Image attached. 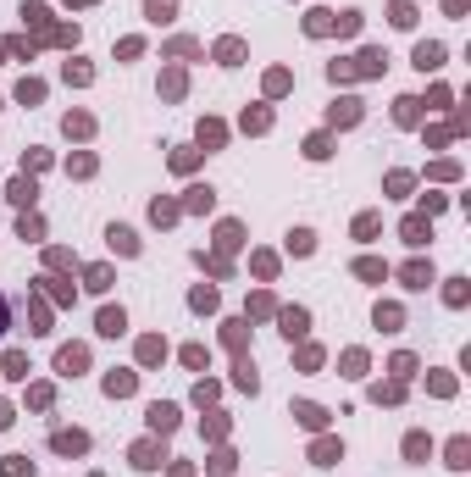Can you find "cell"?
Returning <instances> with one entry per match:
<instances>
[{"label": "cell", "instance_id": "cell-1", "mask_svg": "<svg viewBox=\"0 0 471 477\" xmlns=\"http://www.w3.org/2000/svg\"><path fill=\"white\" fill-rule=\"evenodd\" d=\"M83 366H89V350H83V344H61V350H56V372H61V378H78Z\"/></svg>", "mask_w": 471, "mask_h": 477}, {"label": "cell", "instance_id": "cell-2", "mask_svg": "<svg viewBox=\"0 0 471 477\" xmlns=\"http://www.w3.org/2000/svg\"><path fill=\"white\" fill-rule=\"evenodd\" d=\"M161 461H166V450H161L156 439H145V444H133V467H139V472H156Z\"/></svg>", "mask_w": 471, "mask_h": 477}, {"label": "cell", "instance_id": "cell-3", "mask_svg": "<svg viewBox=\"0 0 471 477\" xmlns=\"http://www.w3.org/2000/svg\"><path fill=\"white\" fill-rule=\"evenodd\" d=\"M94 327H100L106 339H117V333H128V311H122V306H106V311H100V322H94Z\"/></svg>", "mask_w": 471, "mask_h": 477}, {"label": "cell", "instance_id": "cell-4", "mask_svg": "<svg viewBox=\"0 0 471 477\" xmlns=\"http://www.w3.org/2000/svg\"><path fill=\"white\" fill-rule=\"evenodd\" d=\"M399 278H405V289H427V283H433V261H410Z\"/></svg>", "mask_w": 471, "mask_h": 477}, {"label": "cell", "instance_id": "cell-5", "mask_svg": "<svg viewBox=\"0 0 471 477\" xmlns=\"http://www.w3.org/2000/svg\"><path fill=\"white\" fill-rule=\"evenodd\" d=\"M277 322H283V333H289V339H300V333L311 327V317H305L300 306H289V311H277Z\"/></svg>", "mask_w": 471, "mask_h": 477}, {"label": "cell", "instance_id": "cell-6", "mask_svg": "<svg viewBox=\"0 0 471 477\" xmlns=\"http://www.w3.org/2000/svg\"><path fill=\"white\" fill-rule=\"evenodd\" d=\"M133 389H139V378H133V372H111V378H106V394H111V399L133 394Z\"/></svg>", "mask_w": 471, "mask_h": 477}, {"label": "cell", "instance_id": "cell-7", "mask_svg": "<svg viewBox=\"0 0 471 477\" xmlns=\"http://www.w3.org/2000/svg\"><path fill=\"white\" fill-rule=\"evenodd\" d=\"M233 383H238V389H249V394L261 389V378H255V361H249V355H238V366H233Z\"/></svg>", "mask_w": 471, "mask_h": 477}, {"label": "cell", "instance_id": "cell-8", "mask_svg": "<svg viewBox=\"0 0 471 477\" xmlns=\"http://www.w3.org/2000/svg\"><path fill=\"white\" fill-rule=\"evenodd\" d=\"M294 416H300V427H327V411L311 405V399H300V405H294Z\"/></svg>", "mask_w": 471, "mask_h": 477}, {"label": "cell", "instance_id": "cell-9", "mask_svg": "<svg viewBox=\"0 0 471 477\" xmlns=\"http://www.w3.org/2000/svg\"><path fill=\"white\" fill-rule=\"evenodd\" d=\"M50 444H56L61 455H83V450H89V433H56Z\"/></svg>", "mask_w": 471, "mask_h": 477}, {"label": "cell", "instance_id": "cell-10", "mask_svg": "<svg viewBox=\"0 0 471 477\" xmlns=\"http://www.w3.org/2000/svg\"><path fill=\"white\" fill-rule=\"evenodd\" d=\"M399 234H405V244H427L433 228H427V217H405V228H399Z\"/></svg>", "mask_w": 471, "mask_h": 477}, {"label": "cell", "instance_id": "cell-11", "mask_svg": "<svg viewBox=\"0 0 471 477\" xmlns=\"http://www.w3.org/2000/svg\"><path fill=\"white\" fill-rule=\"evenodd\" d=\"M150 427L156 433H172L177 427V405H150Z\"/></svg>", "mask_w": 471, "mask_h": 477}, {"label": "cell", "instance_id": "cell-12", "mask_svg": "<svg viewBox=\"0 0 471 477\" xmlns=\"http://www.w3.org/2000/svg\"><path fill=\"white\" fill-rule=\"evenodd\" d=\"M416 67H421V73L444 67V45H416Z\"/></svg>", "mask_w": 471, "mask_h": 477}, {"label": "cell", "instance_id": "cell-13", "mask_svg": "<svg viewBox=\"0 0 471 477\" xmlns=\"http://www.w3.org/2000/svg\"><path fill=\"white\" fill-rule=\"evenodd\" d=\"M349 122H361V100H338L333 106V128H349Z\"/></svg>", "mask_w": 471, "mask_h": 477}, {"label": "cell", "instance_id": "cell-14", "mask_svg": "<svg viewBox=\"0 0 471 477\" xmlns=\"http://www.w3.org/2000/svg\"><path fill=\"white\" fill-rule=\"evenodd\" d=\"M111 250H122V255H139V239H133V228H111Z\"/></svg>", "mask_w": 471, "mask_h": 477}, {"label": "cell", "instance_id": "cell-15", "mask_svg": "<svg viewBox=\"0 0 471 477\" xmlns=\"http://www.w3.org/2000/svg\"><path fill=\"white\" fill-rule=\"evenodd\" d=\"M449 467H455V472L471 467V439H449Z\"/></svg>", "mask_w": 471, "mask_h": 477}, {"label": "cell", "instance_id": "cell-16", "mask_svg": "<svg viewBox=\"0 0 471 477\" xmlns=\"http://www.w3.org/2000/svg\"><path fill=\"white\" fill-rule=\"evenodd\" d=\"M183 206H189V211H211V206H217V194H211V189H205V183H194V189H189V200H183Z\"/></svg>", "mask_w": 471, "mask_h": 477}, {"label": "cell", "instance_id": "cell-17", "mask_svg": "<svg viewBox=\"0 0 471 477\" xmlns=\"http://www.w3.org/2000/svg\"><path fill=\"white\" fill-rule=\"evenodd\" d=\"M355 272H361L366 283H383V278H389V261H372V255H366V261H355Z\"/></svg>", "mask_w": 471, "mask_h": 477}, {"label": "cell", "instance_id": "cell-18", "mask_svg": "<svg viewBox=\"0 0 471 477\" xmlns=\"http://www.w3.org/2000/svg\"><path fill=\"white\" fill-rule=\"evenodd\" d=\"M405 455H410V461H427V455H433V439H427V433H410V439H405Z\"/></svg>", "mask_w": 471, "mask_h": 477}, {"label": "cell", "instance_id": "cell-19", "mask_svg": "<svg viewBox=\"0 0 471 477\" xmlns=\"http://www.w3.org/2000/svg\"><path fill=\"white\" fill-rule=\"evenodd\" d=\"M311 461H316V467H333V461H338V439H316Z\"/></svg>", "mask_w": 471, "mask_h": 477}, {"label": "cell", "instance_id": "cell-20", "mask_svg": "<svg viewBox=\"0 0 471 477\" xmlns=\"http://www.w3.org/2000/svg\"><path fill=\"white\" fill-rule=\"evenodd\" d=\"M217 62H222V67H238V62H244V45H238V39H222V45H217Z\"/></svg>", "mask_w": 471, "mask_h": 477}, {"label": "cell", "instance_id": "cell-21", "mask_svg": "<svg viewBox=\"0 0 471 477\" xmlns=\"http://www.w3.org/2000/svg\"><path fill=\"white\" fill-rule=\"evenodd\" d=\"M289 250H294V255H311V250H316V234H311V228H294V234H289Z\"/></svg>", "mask_w": 471, "mask_h": 477}, {"label": "cell", "instance_id": "cell-22", "mask_svg": "<svg viewBox=\"0 0 471 477\" xmlns=\"http://www.w3.org/2000/svg\"><path fill=\"white\" fill-rule=\"evenodd\" d=\"M6 194H11L17 206H34V194H39V189H34L28 178H11V189H6Z\"/></svg>", "mask_w": 471, "mask_h": 477}, {"label": "cell", "instance_id": "cell-23", "mask_svg": "<svg viewBox=\"0 0 471 477\" xmlns=\"http://www.w3.org/2000/svg\"><path fill=\"white\" fill-rule=\"evenodd\" d=\"M217 244H222V250H238V244H244V228H238V222H222V228H217Z\"/></svg>", "mask_w": 471, "mask_h": 477}, {"label": "cell", "instance_id": "cell-24", "mask_svg": "<svg viewBox=\"0 0 471 477\" xmlns=\"http://www.w3.org/2000/svg\"><path fill=\"white\" fill-rule=\"evenodd\" d=\"M399 322H405L399 306H377V327H383V333H399Z\"/></svg>", "mask_w": 471, "mask_h": 477}, {"label": "cell", "instance_id": "cell-25", "mask_svg": "<svg viewBox=\"0 0 471 477\" xmlns=\"http://www.w3.org/2000/svg\"><path fill=\"white\" fill-rule=\"evenodd\" d=\"M389 17H393V28H410V22H416V6H410V0H393Z\"/></svg>", "mask_w": 471, "mask_h": 477}, {"label": "cell", "instance_id": "cell-26", "mask_svg": "<svg viewBox=\"0 0 471 477\" xmlns=\"http://www.w3.org/2000/svg\"><path fill=\"white\" fill-rule=\"evenodd\" d=\"M145 11H150V22H172L177 0H145Z\"/></svg>", "mask_w": 471, "mask_h": 477}, {"label": "cell", "instance_id": "cell-27", "mask_svg": "<svg viewBox=\"0 0 471 477\" xmlns=\"http://www.w3.org/2000/svg\"><path fill=\"white\" fill-rule=\"evenodd\" d=\"M393 117H399V122H405V128H410V122H416V117H421V100H410V94H405V100H399V106H393Z\"/></svg>", "mask_w": 471, "mask_h": 477}, {"label": "cell", "instance_id": "cell-28", "mask_svg": "<svg viewBox=\"0 0 471 477\" xmlns=\"http://www.w3.org/2000/svg\"><path fill=\"white\" fill-rule=\"evenodd\" d=\"M0 372H6V378H28V355H22V350H11V355H6V366H0Z\"/></svg>", "mask_w": 471, "mask_h": 477}, {"label": "cell", "instance_id": "cell-29", "mask_svg": "<svg viewBox=\"0 0 471 477\" xmlns=\"http://www.w3.org/2000/svg\"><path fill=\"white\" fill-rule=\"evenodd\" d=\"M17 100H22V106H28V100H45V83H39V78H22V83H17Z\"/></svg>", "mask_w": 471, "mask_h": 477}, {"label": "cell", "instance_id": "cell-30", "mask_svg": "<svg viewBox=\"0 0 471 477\" xmlns=\"http://www.w3.org/2000/svg\"><path fill=\"white\" fill-rule=\"evenodd\" d=\"M305 156H311V161L333 156V145H327V134H311V139H305Z\"/></svg>", "mask_w": 471, "mask_h": 477}, {"label": "cell", "instance_id": "cell-31", "mask_svg": "<svg viewBox=\"0 0 471 477\" xmlns=\"http://www.w3.org/2000/svg\"><path fill=\"white\" fill-rule=\"evenodd\" d=\"M444 300H449V306H466V278H449V289H444Z\"/></svg>", "mask_w": 471, "mask_h": 477}, {"label": "cell", "instance_id": "cell-32", "mask_svg": "<svg viewBox=\"0 0 471 477\" xmlns=\"http://www.w3.org/2000/svg\"><path fill=\"white\" fill-rule=\"evenodd\" d=\"M393 378H399V383H405V378H410V372H416V355H393V366H389Z\"/></svg>", "mask_w": 471, "mask_h": 477}, {"label": "cell", "instance_id": "cell-33", "mask_svg": "<svg viewBox=\"0 0 471 477\" xmlns=\"http://www.w3.org/2000/svg\"><path fill=\"white\" fill-rule=\"evenodd\" d=\"M150 217H156V222H177V206H172V200H156Z\"/></svg>", "mask_w": 471, "mask_h": 477}, {"label": "cell", "instance_id": "cell-34", "mask_svg": "<svg viewBox=\"0 0 471 477\" xmlns=\"http://www.w3.org/2000/svg\"><path fill=\"white\" fill-rule=\"evenodd\" d=\"M161 355H166V344H161V339H145V344H139V361H161Z\"/></svg>", "mask_w": 471, "mask_h": 477}, {"label": "cell", "instance_id": "cell-35", "mask_svg": "<svg viewBox=\"0 0 471 477\" xmlns=\"http://www.w3.org/2000/svg\"><path fill=\"white\" fill-rule=\"evenodd\" d=\"M383 62H389L383 50H366V56H361V73H383Z\"/></svg>", "mask_w": 471, "mask_h": 477}, {"label": "cell", "instance_id": "cell-36", "mask_svg": "<svg viewBox=\"0 0 471 477\" xmlns=\"http://www.w3.org/2000/svg\"><path fill=\"white\" fill-rule=\"evenodd\" d=\"M200 145H222V122H200Z\"/></svg>", "mask_w": 471, "mask_h": 477}, {"label": "cell", "instance_id": "cell-37", "mask_svg": "<svg viewBox=\"0 0 471 477\" xmlns=\"http://www.w3.org/2000/svg\"><path fill=\"white\" fill-rule=\"evenodd\" d=\"M89 289H94V294L111 289V272H106V266H89Z\"/></svg>", "mask_w": 471, "mask_h": 477}, {"label": "cell", "instance_id": "cell-38", "mask_svg": "<svg viewBox=\"0 0 471 477\" xmlns=\"http://www.w3.org/2000/svg\"><path fill=\"white\" fill-rule=\"evenodd\" d=\"M305 28H311V34H327V28H333V11H311V22H305Z\"/></svg>", "mask_w": 471, "mask_h": 477}, {"label": "cell", "instance_id": "cell-39", "mask_svg": "<svg viewBox=\"0 0 471 477\" xmlns=\"http://www.w3.org/2000/svg\"><path fill=\"white\" fill-rule=\"evenodd\" d=\"M217 306V289H194V311H211Z\"/></svg>", "mask_w": 471, "mask_h": 477}, {"label": "cell", "instance_id": "cell-40", "mask_svg": "<svg viewBox=\"0 0 471 477\" xmlns=\"http://www.w3.org/2000/svg\"><path fill=\"white\" fill-rule=\"evenodd\" d=\"M344 366H349L344 378H361V366H366V355H361V350H349V355H344Z\"/></svg>", "mask_w": 471, "mask_h": 477}, {"label": "cell", "instance_id": "cell-41", "mask_svg": "<svg viewBox=\"0 0 471 477\" xmlns=\"http://www.w3.org/2000/svg\"><path fill=\"white\" fill-rule=\"evenodd\" d=\"M39 234H45V228H39V217H22V239H28V244H39Z\"/></svg>", "mask_w": 471, "mask_h": 477}, {"label": "cell", "instance_id": "cell-42", "mask_svg": "<svg viewBox=\"0 0 471 477\" xmlns=\"http://www.w3.org/2000/svg\"><path fill=\"white\" fill-rule=\"evenodd\" d=\"M377 234V217H355V239H372Z\"/></svg>", "mask_w": 471, "mask_h": 477}, {"label": "cell", "instance_id": "cell-43", "mask_svg": "<svg viewBox=\"0 0 471 477\" xmlns=\"http://www.w3.org/2000/svg\"><path fill=\"white\" fill-rule=\"evenodd\" d=\"M6 477H28V461L22 455H6Z\"/></svg>", "mask_w": 471, "mask_h": 477}, {"label": "cell", "instance_id": "cell-44", "mask_svg": "<svg viewBox=\"0 0 471 477\" xmlns=\"http://www.w3.org/2000/svg\"><path fill=\"white\" fill-rule=\"evenodd\" d=\"M6 327H11V311H6V300H0V333H6Z\"/></svg>", "mask_w": 471, "mask_h": 477}, {"label": "cell", "instance_id": "cell-45", "mask_svg": "<svg viewBox=\"0 0 471 477\" xmlns=\"http://www.w3.org/2000/svg\"><path fill=\"white\" fill-rule=\"evenodd\" d=\"M0 427H11V411H6V405H0Z\"/></svg>", "mask_w": 471, "mask_h": 477}]
</instances>
